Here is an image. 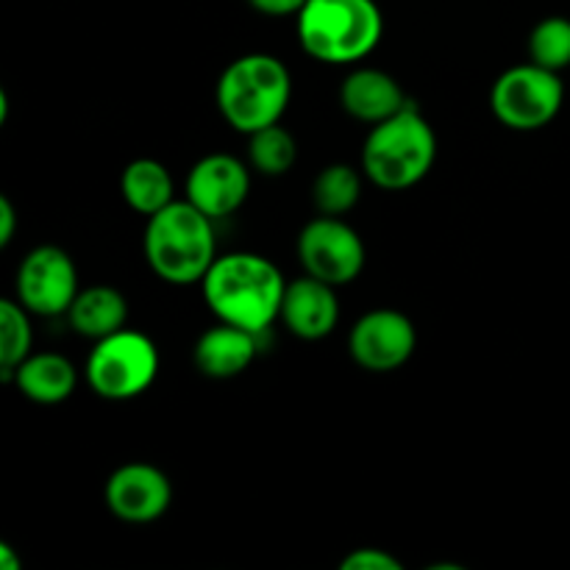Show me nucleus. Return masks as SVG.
<instances>
[{"mask_svg": "<svg viewBox=\"0 0 570 570\" xmlns=\"http://www.w3.org/2000/svg\"><path fill=\"white\" fill-rule=\"evenodd\" d=\"M309 193L317 215L345 217L362 198V173L345 161L326 165L315 176Z\"/></svg>", "mask_w": 570, "mask_h": 570, "instance_id": "19", "label": "nucleus"}, {"mask_svg": "<svg viewBox=\"0 0 570 570\" xmlns=\"http://www.w3.org/2000/svg\"><path fill=\"white\" fill-rule=\"evenodd\" d=\"M259 351V334L217 321L206 328L193 348V362L200 376L234 379L248 371Z\"/></svg>", "mask_w": 570, "mask_h": 570, "instance_id": "15", "label": "nucleus"}, {"mask_svg": "<svg viewBox=\"0 0 570 570\" xmlns=\"http://www.w3.org/2000/svg\"><path fill=\"white\" fill-rule=\"evenodd\" d=\"M343 570H401V562L384 549H354L343 562Z\"/></svg>", "mask_w": 570, "mask_h": 570, "instance_id": "23", "label": "nucleus"}, {"mask_svg": "<svg viewBox=\"0 0 570 570\" xmlns=\"http://www.w3.org/2000/svg\"><path fill=\"white\" fill-rule=\"evenodd\" d=\"M384 14L376 0H306L298 11V42L321 65H356L379 48Z\"/></svg>", "mask_w": 570, "mask_h": 570, "instance_id": "3", "label": "nucleus"}, {"mask_svg": "<svg viewBox=\"0 0 570 570\" xmlns=\"http://www.w3.org/2000/svg\"><path fill=\"white\" fill-rule=\"evenodd\" d=\"M278 321L298 340L315 343V340L328 337L340 323L337 287L304 273L287 284Z\"/></svg>", "mask_w": 570, "mask_h": 570, "instance_id": "13", "label": "nucleus"}, {"mask_svg": "<svg viewBox=\"0 0 570 570\" xmlns=\"http://www.w3.org/2000/svg\"><path fill=\"white\" fill-rule=\"evenodd\" d=\"M17 232V209L6 195H0V245H9Z\"/></svg>", "mask_w": 570, "mask_h": 570, "instance_id": "25", "label": "nucleus"}, {"mask_svg": "<svg viewBox=\"0 0 570 570\" xmlns=\"http://www.w3.org/2000/svg\"><path fill=\"white\" fill-rule=\"evenodd\" d=\"M67 321H70L72 332L98 343V340L126 328L128 301L120 289L109 287V284H92L76 295L70 312H67Z\"/></svg>", "mask_w": 570, "mask_h": 570, "instance_id": "17", "label": "nucleus"}, {"mask_svg": "<svg viewBox=\"0 0 570 570\" xmlns=\"http://www.w3.org/2000/svg\"><path fill=\"white\" fill-rule=\"evenodd\" d=\"M438 159V137L415 104L371 126L362 145V173L371 184L401 193L429 176Z\"/></svg>", "mask_w": 570, "mask_h": 570, "instance_id": "5", "label": "nucleus"}, {"mask_svg": "<svg viewBox=\"0 0 570 570\" xmlns=\"http://www.w3.org/2000/svg\"><path fill=\"white\" fill-rule=\"evenodd\" d=\"M0 562H3L6 570H17V568H20V560H17V557L11 554L9 546H0Z\"/></svg>", "mask_w": 570, "mask_h": 570, "instance_id": "26", "label": "nucleus"}, {"mask_svg": "<svg viewBox=\"0 0 570 570\" xmlns=\"http://www.w3.org/2000/svg\"><path fill=\"white\" fill-rule=\"evenodd\" d=\"M295 159H298V142L282 122L248 134V165L259 176H284L293 170Z\"/></svg>", "mask_w": 570, "mask_h": 570, "instance_id": "20", "label": "nucleus"}, {"mask_svg": "<svg viewBox=\"0 0 570 570\" xmlns=\"http://www.w3.org/2000/svg\"><path fill=\"white\" fill-rule=\"evenodd\" d=\"M566 104V87L560 72L534 65L510 67L495 78L490 89V109L495 120L510 131H538L546 128Z\"/></svg>", "mask_w": 570, "mask_h": 570, "instance_id": "7", "label": "nucleus"}, {"mask_svg": "<svg viewBox=\"0 0 570 570\" xmlns=\"http://www.w3.org/2000/svg\"><path fill=\"white\" fill-rule=\"evenodd\" d=\"M417 348L415 323L399 309H371L348 334V354L362 371L393 373L412 360Z\"/></svg>", "mask_w": 570, "mask_h": 570, "instance_id": "10", "label": "nucleus"}, {"mask_svg": "<svg viewBox=\"0 0 570 570\" xmlns=\"http://www.w3.org/2000/svg\"><path fill=\"white\" fill-rule=\"evenodd\" d=\"M28 315L31 312L17 298L0 301V376L14 371L31 354L33 332Z\"/></svg>", "mask_w": 570, "mask_h": 570, "instance_id": "21", "label": "nucleus"}, {"mask_svg": "<svg viewBox=\"0 0 570 570\" xmlns=\"http://www.w3.org/2000/svg\"><path fill=\"white\" fill-rule=\"evenodd\" d=\"M159 376V348L134 328L98 340L87 356V382L104 401H131Z\"/></svg>", "mask_w": 570, "mask_h": 570, "instance_id": "6", "label": "nucleus"}, {"mask_svg": "<svg viewBox=\"0 0 570 570\" xmlns=\"http://www.w3.org/2000/svg\"><path fill=\"white\" fill-rule=\"evenodd\" d=\"M215 223L187 198L173 200L170 206L150 215L142 239L150 271L176 287L204 282L217 259Z\"/></svg>", "mask_w": 570, "mask_h": 570, "instance_id": "2", "label": "nucleus"}, {"mask_svg": "<svg viewBox=\"0 0 570 570\" xmlns=\"http://www.w3.org/2000/svg\"><path fill=\"white\" fill-rule=\"evenodd\" d=\"M248 3L250 9H256L265 17H298V11L304 9L306 0H248Z\"/></svg>", "mask_w": 570, "mask_h": 570, "instance_id": "24", "label": "nucleus"}, {"mask_svg": "<svg viewBox=\"0 0 570 570\" xmlns=\"http://www.w3.org/2000/svg\"><path fill=\"white\" fill-rule=\"evenodd\" d=\"M200 287L217 321L254 334H262L273 321H278L287 293L282 271L267 256L248 250L217 256Z\"/></svg>", "mask_w": 570, "mask_h": 570, "instance_id": "1", "label": "nucleus"}, {"mask_svg": "<svg viewBox=\"0 0 570 570\" xmlns=\"http://www.w3.org/2000/svg\"><path fill=\"white\" fill-rule=\"evenodd\" d=\"M293 98V76L287 65L271 53H245L217 78L215 100L223 120L239 134L282 122Z\"/></svg>", "mask_w": 570, "mask_h": 570, "instance_id": "4", "label": "nucleus"}, {"mask_svg": "<svg viewBox=\"0 0 570 570\" xmlns=\"http://www.w3.org/2000/svg\"><path fill=\"white\" fill-rule=\"evenodd\" d=\"M529 61L546 70L562 72L570 67V20L568 17H546L529 33Z\"/></svg>", "mask_w": 570, "mask_h": 570, "instance_id": "22", "label": "nucleus"}, {"mask_svg": "<svg viewBox=\"0 0 570 570\" xmlns=\"http://www.w3.org/2000/svg\"><path fill=\"white\" fill-rule=\"evenodd\" d=\"M17 301L26 306L31 315L59 317L67 315L81 293L78 287L76 262L67 250L56 245H39L28 250L22 265L17 267Z\"/></svg>", "mask_w": 570, "mask_h": 570, "instance_id": "9", "label": "nucleus"}, {"mask_svg": "<svg viewBox=\"0 0 570 570\" xmlns=\"http://www.w3.org/2000/svg\"><path fill=\"white\" fill-rule=\"evenodd\" d=\"M120 193L122 200L128 204V209H134L137 215L150 217L176 200L173 198L176 184H173L170 170H167L161 161L134 159L128 161L126 170H122L120 176Z\"/></svg>", "mask_w": 570, "mask_h": 570, "instance_id": "18", "label": "nucleus"}, {"mask_svg": "<svg viewBox=\"0 0 570 570\" xmlns=\"http://www.w3.org/2000/svg\"><path fill=\"white\" fill-rule=\"evenodd\" d=\"M184 193L193 206H198L212 220L232 217L248 200L250 165L232 154H209L195 161L187 173Z\"/></svg>", "mask_w": 570, "mask_h": 570, "instance_id": "12", "label": "nucleus"}, {"mask_svg": "<svg viewBox=\"0 0 570 570\" xmlns=\"http://www.w3.org/2000/svg\"><path fill=\"white\" fill-rule=\"evenodd\" d=\"M104 501L120 521L154 523L170 510L173 484L167 473L150 462H126L106 479Z\"/></svg>", "mask_w": 570, "mask_h": 570, "instance_id": "11", "label": "nucleus"}, {"mask_svg": "<svg viewBox=\"0 0 570 570\" xmlns=\"http://www.w3.org/2000/svg\"><path fill=\"white\" fill-rule=\"evenodd\" d=\"M340 104L354 120L376 126L412 104L404 87L379 67H356L340 83Z\"/></svg>", "mask_w": 570, "mask_h": 570, "instance_id": "14", "label": "nucleus"}, {"mask_svg": "<svg viewBox=\"0 0 570 570\" xmlns=\"http://www.w3.org/2000/svg\"><path fill=\"white\" fill-rule=\"evenodd\" d=\"M0 379L14 384L33 404L56 406L76 393L78 371L67 356L45 351V354H28L14 371Z\"/></svg>", "mask_w": 570, "mask_h": 570, "instance_id": "16", "label": "nucleus"}, {"mask_svg": "<svg viewBox=\"0 0 570 570\" xmlns=\"http://www.w3.org/2000/svg\"><path fill=\"white\" fill-rule=\"evenodd\" d=\"M298 259L309 276L334 287H345L360 276L367 254L360 232L351 228L343 217L317 215L301 228Z\"/></svg>", "mask_w": 570, "mask_h": 570, "instance_id": "8", "label": "nucleus"}]
</instances>
